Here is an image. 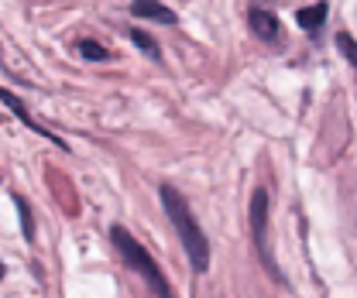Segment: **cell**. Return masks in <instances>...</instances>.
<instances>
[{
	"label": "cell",
	"instance_id": "6da1fadb",
	"mask_svg": "<svg viewBox=\"0 0 357 298\" xmlns=\"http://www.w3.org/2000/svg\"><path fill=\"white\" fill-rule=\"evenodd\" d=\"M158 199H162V210L169 216L172 230L178 233V244H182V251L189 257L192 274H206L210 271V244H206V233H203L199 219L192 213L189 199L178 192L176 185H169V182L158 185Z\"/></svg>",
	"mask_w": 357,
	"mask_h": 298
},
{
	"label": "cell",
	"instance_id": "7a4b0ae2",
	"mask_svg": "<svg viewBox=\"0 0 357 298\" xmlns=\"http://www.w3.org/2000/svg\"><path fill=\"white\" fill-rule=\"evenodd\" d=\"M110 244H114V251L121 254L124 267H128V271H134V274H137V278L151 288V295H158V298L172 295V285L165 281L162 267L155 264V257L144 251V244L134 237L124 223H114V226H110Z\"/></svg>",
	"mask_w": 357,
	"mask_h": 298
},
{
	"label": "cell",
	"instance_id": "3957f363",
	"mask_svg": "<svg viewBox=\"0 0 357 298\" xmlns=\"http://www.w3.org/2000/svg\"><path fill=\"white\" fill-rule=\"evenodd\" d=\"M251 237H255V247H258V257L265 260L268 274L282 285V274H278V264L271 257V247H268V189L258 185L251 192Z\"/></svg>",
	"mask_w": 357,
	"mask_h": 298
},
{
	"label": "cell",
	"instance_id": "277c9868",
	"mask_svg": "<svg viewBox=\"0 0 357 298\" xmlns=\"http://www.w3.org/2000/svg\"><path fill=\"white\" fill-rule=\"evenodd\" d=\"M0 103H3V107H7V110H10V113H14V117H17L21 124H24V127L31 130V134H38V137H45V141H52V144H55L59 151H69V144H66V141H62L59 134H52L48 127H42V124H38V120H35V117L28 113L24 100H17V96H14L10 89H0Z\"/></svg>",
	"mask_w": 357,
	"mask_h": 298
},
{
	"label": "cell",
	"instance_id": "5b68a950",
	"mask_svg": "<svg viewBox=\"0 0 357 298\" xmlns=\"http://www.w3.org/2000/svg\"><path fill=\"white\" fill-rule=\"evenodd\" d=\"M248 24H251L255 38H261L265 45H278V38H282L278 14L268 10V7H261V3H251V7H248Z\"/></svg>",
	"mask_w": 357,
	"mask_h": 298
},
{
	"label": "cell",
	"instance_id": "8992f818",
	"mask_svg": "<svg viewBox=\"0 0 357 298\" xmlns=\"http://www.w3.org/2000/svg\"><path fill=\"white\" fill-rule=\"evenodd\" d=\"M131 14L141 21H155V24H165V28H176L178 14L172 7H165L162 0H131Z\"/></svg>",
	"mask_w": 357,
	"mask_h": 298
},
{
	"label": "cell",
	"instance_id": "52a82bcc",
	"mask_svg": "<svg viewBox=\"0 0 357 298\" xmlns=\"http://www.w3.org/2000/svg\"><path fill=\"white\" fill-rule=\"evenodd\" d=\"M326 17H330V3H326V0H316L310 7H299V10H296V24H299L310 38H319V35H323Z\"/></svg>",
	"mask_w": 357,
	"mask_h": 298
},
{
	"label": "cell",
	"instance_id": "ba28073f",
	"mask_svg": "<svg viewBox=\"0 0 357 298\" xmlns=\"http://www.w3.org/2000/svg\"><path fill=\"white\" fill-rule=\"evenodd\" d=\"M14 206H17V213H21V233H24V240L35 244V210H31V203H28L21 192H14Z\"/></svg>",
	"mask_w": 357,
	"mask_h": 298
},
{
	"label": "cell",
	"instance_id": "9c48e42d",
	"mask_svg": "<svg viewBox=\"0 0 357 298\" xmlns=\"http://www.w3.org/2000/svg\"><path fill=\"white\" fill-rule=\"evenodd\" d=\"M76 52H79L86 62H107V58H110V52L96 42V38H79V42H76Z\"/></svg>",
	"mask_w": 357,
	"mask_h": 298
},
{
	"label": "cell",
	"instance_id": "30bf717a",
	"mask_svg": "<svg viewBox=\"0 0 357 298\" xmlns=\"http://www.w3.org/2000/svg\"><path fill=\"white\" fill-rule=\"evenodd\" d=\"M131 42L137 45V48H141V52H144L148 58H155V62L162 58V52H158V42H155V38H151L148 31H141V28H131Z\"/></svg>",
	"mask_w": 357,
	"mask_h": 298
},
{
	"label": "cell",
	"instance_id": "8fae6325",
	"mask_svg": "<svg viewBox=\"0 0 357 298\" xmlns=\"http://www.w3.org/2000/svg\"><path fill=\"white\" fill-rule=\"evenodd\" d=\"M337 48H340V55L351 62V69L357 72V38L351 31H337Z\"/></svg>",
	"mask_w": 357,
	"mask_h": 298
},
{
	"label": "cell",
	"instance_id": "7c38bea8",
	"mask_svg": "<svg viewBox=\"0 0 357 298\" xmlns=\"http://www.w3.org/2000/svg\"><path fill=\"white\" fill-rule=\"evenodd\" d=\"M3 274H7V267H3V264H0V281H3Z\"/></svg>",
	"mask_w": 357,
	"mask_h": 298
}]
</instances>
